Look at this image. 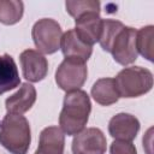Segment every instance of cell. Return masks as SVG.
<instances>
[{
  "label": "cell",
  "instance_id": "cell-12",
  "mask_svg": "<svg viewBox=\"0 0 154 154\" xmlns=\"http://www.w3.org/2000/svg\"><path fill=\"white\" fill-rule=\"evenodd\" d=\"M60 48H61L65 58H76V59H81L83 61H87L90 58L91 52H93L91 46L83 43L78 38L75 29L67 30L61 36Z\"/></svg>",
  "mask_w": 154,
  "mask_h": 154
},
{
  "label": "cell",
  "instance_id": "cell-7",
  "mask_svg": "<svg viewBox=\"0 0 154 154\" xmlns=\"http://www.w3.org/2000/svg\"><path fill=\"white\" fill-rule=\"evenodd\" d=\"M106 137L97 128H88L78 132L72 141L73 154H105Z\"/></svg>",
  "mask_w": 154,
  "mask_h": 154
},
{
  "label": "cell",
  "instance_id": "cell-17",
  "mask_svg": "<svg viewBox=\"0 0 154 154\" xmlns=\"http://www.w3.org/2000/svg\"><path fill=\"white\" fill-rule=\"evenodd\" d=\"M153 40H154V28L153 25L141 28L136 34V48L137 53L142 57L153 61Z\"/></svg>",
  "mask_w": 154,
  "mask_h": 154
},
{
  "label": "cell",
  "instance_id": "cell-14",
  "mask_svg": "<svg viewBox=\"0 0 154 154\" xmlns=\"http://www.w3.org/2000/svg\"><path fill=\"white\" fill-rule=\"evenodd\" d=\"M20 84V77L13 58L10 54L0 55V95L17 88Z\"/></svg>",
  "mask_w": 154,
  "mask_h": 154
},
{
  "label": "cell",
  "instance_id": "cell-21",
  "mask_svg": "<svg viewBox=\"0 0 154 154\" xmlns=\"http://www.w3.org/2000/svg\"><path fill=\"white\" fill-rule=\"evenodd\" d=\"M35 154H42V153H41V152H38V150H36V152H35Z\"/></svg>",
  "mask_w": 154,
  "mask_h": 154
},
{
  "label": "cell",
  "instance_id": "cell-18",
  "mask_svg": "<svg viewBox=\"0 0 154 154\" xmlns=\"http://www.w3.org/2000/svg\"><path fill=\"white\" fill-rule=\"evenodd\" d=\"M125 25L119 22V20H114V19H102V28H101V35L99 38V42L102 47V49L109 52L111 51V46L113 40L116 38V36L118 35V32L124 28Z\"/></svg>",
  "mask_w": 154,
  "mask_h": 154
},
{
  "label": "cell",
  "instance_id": "cell-2",
  "mask_svg": "<svg viewBox=\"0 0 154 154\" xmlns=\"http://www.w3.org/2000/svg\"><path fill=\"white\" fill-rule=\"evenodd\" d=\"M30 142L31 132L26 118L7 113L0 123V144L12 154H26Z\"/></svg>",
  "mask_w": 154,
  "mask_h": 154
},
{
  "label": "cell",
  "instance_id": "cell-8",
  "mask_svg": "<svg viewBox=\"0 0 154 154\" xmlns=\"http://www.w3.org/2000/svg\"><path fill=\"white\" fill-rule=\"evenodd\" d=\"M19 59L23 77L29 82H40L47 76L48 61L38 51L25 49L22 52Z\"/></svg>",
  "mask_w": 154,
  "mask_h": 154
},
{
  "label": "cell",
  "instance_id": "cell-9",
  "mask_svg": "<svg viewBox=\"0 0 154 154\" xmlns=\"http://www.w3.org/2000/svg\"><path fill=\"white\" fill-rule=\"evenodd\" d=\"M140 130L138 119L129 113H118L113 116L108 123L109 135L120 141L131 142Z\"/></svg>",
  "mask_w": 154,
  "mask_h": 154
},
{
  "label": "cell",
  "instance_id": "cell-16",
  "mask_svg": "<svg viewBox=\"0 0 154 154\" xmlns=\"http://www.w3.org/2000/svg\"><path fill=\"white\" fill-rule=\"evenodd\" d=\"M24 5L18 0H0V23L12 25L18 23L23 16Z\"/></svg>",
  "mask_w": 154,
  "mask_h": 154
},
{
  "label": "cell",
  "instance_id": "cell-1",
  "mask_svg": "<svg viewBox=\"0 0 154 154\" xmlns=\"http://www.w3.org/2000/svg\"><path fill=\"white\" fill-rule=\"evenodd\" d=\"M91 103L88 94L81 89L67 91L64 97L63 109L59 116L61 131L67 136L81 132L89 118Z\"/></svg>",
  "mask_w": 154,
  "mask_h": 154
},
{
  "label": "cell",
  "instance_id": "cell-4",
  "mask_svg": "<svg viewBox=\"0 0 154 154\" xmlns=\"http://www.w3.org/2000/svg\"><path fill=\"white\" fill-rule=\"evenodd\" d=\"M32 40L40 53L53 54L60 48L61 28L54 19L42 18L32 26Z\"/></svg>",
  "mask_w": 154,
  "mask_h": 154
},
{
  "label": "cell",
  "instance_id": "cell-19",
  "mask_svg": "<svg viewBox=\"0 0 154 154\" xmlns=\"http://www.w3.org/2000/svg\"><path fill=\"white\" fill-rule=\"evenodd\" d=\"M66 11L75 19L85 13H100V2L96 0L66 1Z\"/></svg>",
  "mask_w": 154,
  "mask_h": 154
},
{
  "label": "cell",
  "instance_id": "cell-3",
  "mask_svg": "<svg viewBox=\"0 0 154 154\" xmlns=\"http://www.w3.org/2000/svg\"><path fill=\"white\" fill-rule=\"evenodd\" d=\"M119 97H138L153 87V75L148 69L131 66L123 69L114 78Z\"/></svg>",
  "mask_w": 154,
  "mask_h": 154
},
{
  "label": "cell",
  "instance_id": "cell-10",
  "mask_svg": "<svg viewBox=\"0 0 154 154\" xmlns=\"http://www.w3.org/2000/svg\"><path fill=\"white\" fill-rule=\"evenodd\" d=\"M75 23V31L83 43L93 46L99 41L102 28V19L100 18L99 13H85L76 18Z\"/></svg>",
  "mask_w": 154,
  "mask_h": 154
},
{
  "label": "cell",
  "instance_id": "cell-15",
  "mask_svg": "<svg viewBox=\"0 0 154 154\" xmlns=\"http://www.w3.org/2000/svg\"><path fill=\"white\" fill-rule=\"evenodd\" d=\"M91 96L97 103L102 106H109L112 103H116L119 99V94L114 79L101 78L96 81L91 88Z\"/></svg>",
  "mask_w": 154,
  "mask_h": 154
},
{
  "label": "cell",
  "instance_id": "cell-13",
  "mask_svg": "<svg viewBox=\"0 0 154 154\" xmlns=\"http://www.w3.org/2000/svg\"><path fill=\"white\" fill-rule=\"evenodd\" d=\"M65 147V136L60 128L48 126L40 134L37 150L42 154H63Z\"/></svg>",
  "mask_w": 154,
  "mask_h": 154
},
{
  "label": "cell",
  "instance_id": "cell-11",
  "mask_svg": "<svg viewBox=\"0 0 154 154\" xmlns=\"http://www.w3.org/2000/svg\"><path fill=\"white\" fill-rule=\"evenodd\" d=\"M36 101V90L30 83H23L19 90L6 99L5 106L7 113L22 114L29 111Z\"/></svg>",
  "mask_w": 154,
  "mask_h": 154
},
{
  "label": "cell",
  "instance_id": "cell-6",
  "mask_svg": "<svg viewBox=\"0 0 154 154\" xmlns=\"http://www.w3.org/2000/svg\"><path fill=\"white\" fill-rule=\"evenodd\" d=\"M136 34L137 31L131 26H124L112 42L111 51L114 60L120 65L132 64L137 59L136 48Z\"/></svg>",
  "mask_w": 154,
  "mask_h": 154
},
{
  "label": "cell",
  "instance_id": "cell-20",
  "mask_svg": "<svg viewBox=\"0 0 154 154\" xmlns=\"http://www.w3.org/2000/svg\"><path fill=\"white\" fill-rule=\"evenodd\" d=\"M109 152L111 154H137L136 147L131 142L120 140H116L112 142Z\"/></svg>",
  "mask_w": 154,
  "mask_h": 154
},
{
  "label": "cell",
  "instance_id": "cell-5",
  "mask_svg": "<svg viewBox=\"0 0 154 154\" xmlns=\"http://www.w3.org/2000/svg\"><path fill=\"white\" fill-rule=\"evenodd\" d=\"M88 76L85 61L76 58H65L55 72V82L58 87L65 91L79 89Z\"/></svg>",
  "mask_w": 154,
  "mask_h": 154
}]
</instances>
